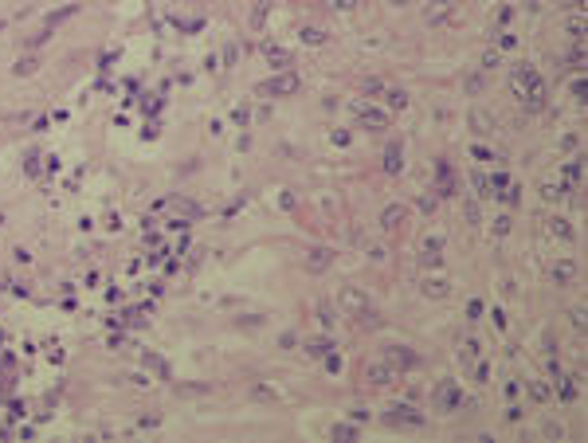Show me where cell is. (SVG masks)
I'll return each mask as SVG.
<instances>
[{"label":"cell","mask_w":588,"mask_h":443,"mask_svg":"<svg viewBox=\"0 0 588 443\" xmlns=\"http://www.w3.org/2000/svg\"><path fill=\"white\" fill-rule=\"evenodd\" d=\"M514 87H518V94H522L526 102H534V106L545 102V87H541V79H537L530 67H514Z\"/></svg>","instance_id":"1"},{"label":"cell","mask_w":588,"mask_h":443,"mask_svg":"<svg viewBox=\"0 0 588 443\" xmlns=\"http://www.w3.org/2000/svg\"><path fill=\"white\" fill-rule=\"evenodd\" d=\"M341 306L353 310V314H361V318H373V306H369L365 294H357V290H345V294H341Z\"/></svg>","instance_id":"2"},{"label":"cell","mask_w":588,"mask_h":443,"mask_svg":"<svg viewBox=\"0 0 588 443\" xmlns=\"http://www.w3.org/2000/svg\"><path fill=\"white\" fill-rule=\"evenodd\" d=\"M388 361H392L396 369H404V365H416V357H412V353H400V349H392V353H388Z\"/></svg>","instance_id":"3"},{"label":"cell","mask_w":588,"mask_h":443,"mask_svg":"<svg viewBox=\"0 0 588 443\" xmlns=\"http://www.w3.org/2000/svg\"><path fill=\"white\" fill-rule=\"evenodd\" d=\"M400 220H404V208H388L384 212V227H396Z\"/></svg>","instance_id":"4"},{"label":"cell","mask_w":588,"mask_h":443,"mask_svg":"<svg viewBox=\"0 0 588 443\" xmlns=\"http://www.w3.org/2000/svg\"><path fill=\"white\" fill-rule=\"evenodd\" d=\"M428 294H439V298H443V294H447V282H443V278H431V282H428Z\"/></svg>","instance_id":"5"},{"label":"cell","mask_w":588,"mask_h":443,"mask_svg":"<svg viewBox=\"0 0 588 443\" xmlns=\"http://www.w3.org/2000/svg\"><path fill=\"white\" fill-rule=\"evenodd\" d=\"M553 275H557V278H561V282H565V278L573 275V267H569V263H557V267H553Z\"/></svg>","instance_id":"6"},{"label":"cell","mask_w":588,"mask_h":443,"mask_svg":"<svg viewBox=\"0 0 588 443\" xmlns=\"http://www.w3.org/2000/svg\"><path fill=\"white\" fill-rule=\"evenodd\" d=\"M396 4H404V0H396Z\"/></svg>","instance_id":"7"}]
</instances>
